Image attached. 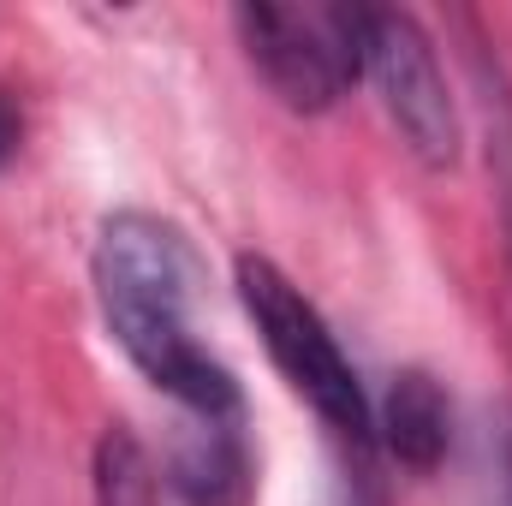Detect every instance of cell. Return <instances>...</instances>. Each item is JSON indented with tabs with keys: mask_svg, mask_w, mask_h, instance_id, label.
<instances>
[{
	"mask_svg": "<svg viewBox=\"0 0 512 506\" xmlns=\"http://www.w3.org/2000/svg\"><path fill=\"white\" fill-rule=\"evenodd\" d=\"M90 286L108 340L155 393L185 411V423H245V387L197 322L209 268L173 215L137 203L108 209L90 245Z\"/></svg>",
	"mask_w": 512,
	"mask_h": 506,
	"instance_id": "cell-1",
	"label": "cell"
},
{
	"mask_svg": "<svg viewBox=\"0 0 512 506\" xmlns=\"http://www.w3.org/2000/svg\"><path fill=\"white\" fill-rule=\"evenodd\" d=\"M233 286H239V304L251 316L256 340L268 352V364L280 370V381L340 435L352 441L358 453L376 447V399L358 376V364L346 358L340 334L328 328V316L304 298V286L274 268L268 256H239L233 262Z\"/></svg>",
	"mask_w": 512,
	"mask_h": 506,
	"instance_id": "cell-2",
	"label": "cell"
},
{
	"mask_svg": "<svg viewBox=\"0 0 512 506\" xmlns=\"http://www.w3.org/2000/svg\"><path fill=\"white\" fill-rule=\"evenodd\" d=\"M233 36L251 72L292 108L328 114L364 78V6H233Z\"/></svg>",
	"mask_w": 512,
	"mask_h": 506,
	"instance_id": "cell-3",
	"label": "cell"
},
{
	"mask_svg": "<svg viewBox=\"0 0 512 506\" xmlns=\"http://www.w3.org/2000/svg\"><path fill=\"white\" fill-rule=\"evenodd\" d=\"M364 78L382 96L387 126L429 167L447 173L465 155V120L441 72V48L405 6H364Z\"/></svg>",
	"mask_w": 512,
	"mask_h": 506,
	"instance_id": "cell-4",
	"label": "cell"
},
{
	"mask_svg": "<svg viewBox=\"0 0 512 506\" xmlns=\"http://www.w3.org/2000/svg\"><path fill=\"white\" fill-rule=\"evenodd\" d=\"M251 423H185V435L167 453V495L185 506H251L256 501V459Z\"/></svg>",
	"mask_w": 512,
	"mask_h": 506,
	"instance_id": "cell-5",
	"label": "cell"
},
{
	"mask_svg": "<svg viewBox=\"0 0 512 506\" xmlns=\"http://www.w3.org/2000/svg\"><path fill=\"white\" fill-rule=\"evenodd\" d=\"M376 441H382L405 471H417V477L441 471V459L453 447L447 387L429 376V370H399L393 387H387V399H382V411H376Z\"/></svg>",
	"mask_w": 512,
	"mask_h": 506,
	"instance_id": "cell-6",
	"label": "cell"
},
{
	"mask_svg": "<svg viewBox=\"0 0 512 506\" xmlns=\"http://www.w3.org/2000/svg\"><path fill=\"white\" fill-rule=\"evenodd\" d=\"M465 24V60H471V84H477V108H483V126H489V179H495V215H501V233H507V262H512V72L507 60L483 42L477 18H459Z\"/></svg>",
	"mask_w": 512,
	"mask_h": 506,
	"instance_id": "cell-7",
	"label": "cell"
},
{
	"mask_svg": "<svg viewBox=\"0 0 512 506\" xmlns=\"http://www.w3.org/2000/svg\"><path fill=\"white\" fill-rule=\"evenodd\" d=\"M90 506H167V477L155 471L149 447L108 423L90 453Z\"/></svg>",
	"mask_w": 512,
	"mask_h": 506,
	"instance_id": "cell-8",
	"label": "cell"
},
{
	"mask_svg": "<svg viewBox=\"0 0 512 506\" xmlns=\"http://www.w3.org/2000/svg\"><path fill=\"white\" fill-rule=\"evenodd\" d=\"M18 149H24V102L0 84V173L18 161Z\"/></svg>",
	"mask_w": 512,
	"mask_h": 506,
	"instance_id": "cell-9",
	"label": "cell"
},
{
	"mask_svg": "<svg viewBox=\"0 0 512 506\" xmlns=\"http://www.w3.org/2000/svg\"><path fill=\"white\" fill-rule=\"evenodd\" d=\"M495 483H501V506H512V411L501 417V435H495Z\"/></svg>",
	"mask_w": 512,
	"mask_h": 506,
	"instance_id": "cell-10",
	"label": "cell"
}]
</instances>
